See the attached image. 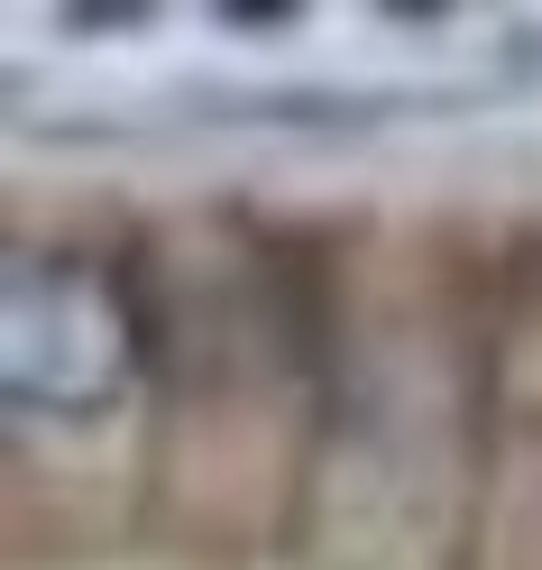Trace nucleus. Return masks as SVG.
Masks as SVG:
<instances>
[{
	"label": "nucleus",
	"mask_w": 542,
	"mask_h": 570,
	"mask_svg": "<svg viewBox=\"0 0 542 570\" xmlns=\"http://www.w3.org/2000/svg\"><path fill=\"white\" fill-rule=\"evenodd\" d=\"M138 386V304L92 248H10L0 396L19 423H101Z\"/></svg>",
	"instance_id": "f257e3e1"
}]
</instances>
